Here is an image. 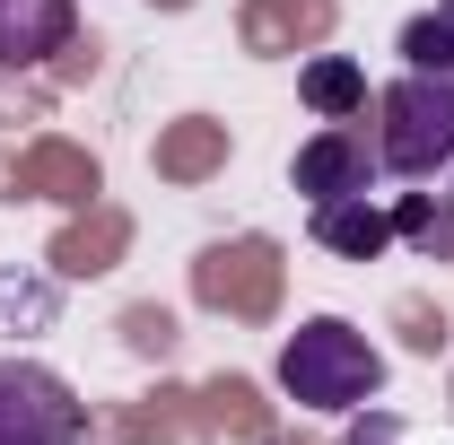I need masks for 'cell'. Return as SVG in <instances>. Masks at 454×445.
Here are the masks:
<instances>
[{
	"label": "cell",
	"instance_id": "cell-12",
	"mask_svg": "<svg viewBox=\"0 0 454 445\" xmlns=\"http://www.w3.org/2000/svg\"><path fill=\"white\" fill-rule=\"evenodd\" d=\"M219 167H227V122L184 113V122L158 131V175H167V183H210Z\"/></svg>",
	"mask_w": 454,
	"mask_h": 445
},
{
	"label": "cell",
	"instance_id": "cell-1",
	"mask_svg": "<svg viewBox=\"0 0 454 445\" xmlns=\"http://www.w3.org/2000/svg\"><path fill=\"white\" fill-rule=\"evenodd\" d=\"M280 385L306 410H358V402H376V385H385V358L367 349V332H349L340 315H315V324L288 332Z\"/></svg>",
	"mask_w": 454,
	"mask_h": 445
},
{
	"label": "cell",
	"instance_id": "cell-16",
	"mask_svg": "<svg viewBox=\"0 0 454 445\" xmlns=\"http://www.w3.org/2000/svg\"><path fill=\"white\" fill-rule=\"evenodd\" d=\"M402 61H411V70L454 79V18H446V9H428V18H411V27H402Z\"/></svg>",
	"mask_w": 454,
	"mask_h": 445
},
{
	"label": "cell",
	"instance_id": "cell-15",
	"mask_svg": "<svg viewBox=\"0 0 454 445\" xmlns=\"http://www.w3.org/2000/svg\"><path fill=\"white\" fill-rule=\"evenodd\" d=\"M394 236H411L419 254H446V262H454V201H437V192H402V201H394Z\"/></svg>",
	"mask_w": 454,
	"mask_h": 445
},
{
	"label": "cell",
	"instance_id": "cell-18",
	"mask_svg": "<svg viewBox=\"0 0 454 445\" xmlns=\"http://www.w3.org/2000/svg\"><path fill=\"white\" fill-rule=\"evenodd\" d=\"M44 105H53L44 70H9L0 79V122H44Z\"/></svg>",
	"mask_w": 454,
	"mask_h": 445
},
{
	"label": "cell",
	"instance_id": "cell-6",
	"mask_svg": "<svg viewBox=\"0 0 454 445\" xmlns=\"http://www.w3.org/2000/svg\"><path fill=\"white\" fill-rule=\"evenodd\" d=\"M184 437H201V393L184 385H158L149 402H122L79 428V445H184Z\"/></svg>",
	"mask_w": 454,
	"mask_h": 445
},
{
	"label": "cell",
	"instance_id": "cell-11",
	"mask_svg": "<svg viewBox=\"0 0 454 445\" xmlns=\"http://www.w3.org/2000/svg\"><path fill=\"white\" fill-rule=\"evenodd\" d=\"M315 245L340 254V262H376V254L394 245V210H376L367 192H349V201H315Z\"/></svg>",
	"mask_w": 454,
	"mask_h": 445
},
{
	"label": "cell",
	"instance_id": "cell-4",
	"mask_svg": "<svg viewBox=\"0 0 454 445\" xmlns=\"http://www.w3.org/2000/svg\"><path fill=\"white\" fill-rule=\"evenodd\" d=\"M88 410L70 402L53 367L35 358H0V445H79Z\"/></svg>",
	"mask_w": 454,
	"mask_h": 445
},
{
	"label": "cell",
	"instance_id": "cell-23",
	"mask_svg": "<svg viewBox=\"0 0 454 445\" xmlns=\"http://www.w3.org/2000/svg\"><path fill=\"white\" fill-rule=\"evenodd\" d=\"M0 201H18V149H0Z\"/></svg>",
	"mask_w": 454,
	"mask_h": 445
},
{
	"label": "cell",
	"instance_id": "cell-13",
	"mask_svg": "<svg viewBox=\"0 0 454 445\" xmlns=\"http://www.w3.org/2000/svg\"><path fill=\"white\" fill-rule=\"evenodd\" d=\"M297 97L324 113V122H367V70L349 53H315L297 70Z\"/></svg>",
	"mask_w": 454,
	"mask_h": 445
},
{
	"label": "cell",
	"instance_id": "cell-21",
	"mask_svg": "<svg viewBox=\"0 0 454 445\" xmlns=\"http://www.w3.org/2000/svg\"><path fill=\"white\" fill-rule=\"evenodd\" d=\"M0 315H18V324H44V315H53V288H27V279H0Z\"/></svg>",
	"mask_w": 454,
	"mask_h": 445
},
{
	"label": "cell",
	"instance_id": "cell-8",
	"mask_svg": "<svg viewBox=\"0 0 454 445\" xmlns=\"http://www.w3.org/2000/svg\"><path fill=\"white\" fill-rule=\"evenodd\" d=\"M79 35V0H0V70H44Z\"/></svg>",
	"mask_w": 454,
	"mask_h": 445
},
{
	"label": "cell",
	"instance_id": "cell-24",
	"mask_svg": "<svg viewBox=\"0 0 454 445\" xmlns=\"http://www.w3.org/2000/svg\"><path fill=\"white\" fill-rule=\"evenodd\" d=\"M158 9H192V0H158Z\"/></svg>",
	"mask_w": 454,
	"mask_h": 445
},
{
	"label": "cell",
	"instance_id": "cell-20",
	"mask_svg": "<svg viewBox=\"0 0 454 445\" xmlns=\"http://www.w3.org/2000/svg\"><path fill=\"white\" fill-rule=\"evenodd\" d=\"M394 324H402V340H411L419 358H437V349H446V315H437L428 297H402V306H394Z\"/></svg>",
	"mask_w": 454,
	"mask_h": 445
},
{
	"label": "cell",
	"instance_id": "cell-19",
	"mask_svg": "<svg viewBox=\"0 0 454 445\" xmlns=\"http://www.w3.org/2000/svg\"><path fill=\"white\" fill-rule=\"evenodd\" d=\"M122 349L167 358V349H175V315H167V306H131V315H122Z\"/></svg>",
	"mask_w": 454,
	"mask_h": 445
},
{
	"label": "cell",
	"instance_id": "cell-26",
	"mask_svg": "<svg viewBox=\"0 0 454 445\" xmlns=\"http://www.w3.org/2000/svg\"><path fill=\"white\" fill-rule=\"evenodd\" d=\"M271 445H288V437H271Z\"/></svg>",
	"mask_w": 454,
	"mask_h": 445
},
{
	"label": "cell",
	"instance_id": "cell-17",
	"mask_svg": "<svg viewBox=\"0 0 454 445\" xmlns=\"http://www.w3.org/2000/svg\"><path fill=\"white\" fill-rule=\"evenodd\" d=\"M97 61H106V44H97V35H70V44H61L53 61H44V88H88V79H97Z\"/></svg>",
	"mask_w": 454,
	"mask_h": 445
},
{
	"label": "cell",
	"instance_id": "cell-3",
	"mask_svg": "<svg viewBox=\"0 0 454 445\" xmlns=\"http://www.w3.org/2000/svg\"><path fill=\"white\" fill-rule=\"evenodd\" d=\"M280 245L271 236H227V245H201V262H192V297L227 315V324H271L280 315Z\"/></svg>",
	"mask_w": 454,
	"mask_h": 445
},
{
	"label": "cell",
	"instance_id": "cell-25",
	"mask_svg": "<svg viewBox=\"0 0 454 445\" xmlns=\"http://www.w3.org/2000/svg\"><path fill=\"white\" fill-rule=\"evenodd\" d=\"M446 18H454V0H446Z\"/></svg>",
	"mask_w": 454,
	"mask_h": 445
},
{
	"label": "cell",
	"instance_id": "cell-22",
	"mask_svg": "<svg viewBox=\"0 0 454 445\" xmlns=\"http://www.w3.org/2000/svg\"><path fill=\"white\" fill-rule=\"evenodd\" d=\"M349 445H402V419L394 410H367V419L349 428Z\"/></svg>",
	"mask_w": 454,
	"mask_h": 445
},
{
	"label": "cell",
	"instance_id": "cell-14",
	"mask_svg": "<svg viewBox=\"0 0 454 445\" xmlns=\"http://www.w3.org/2000/svg\"><path fill=\"white\" fill-rule=\"evenodd\" d=\"M201 437H254V445H271V410H262V393L245 385V376L201 385Z\"/></svg>",
	"mask_w": 454,
	"mask_h": 445
},
{
	"label": "cell",
	"instance_id": "cell-9",
	"mask_svg": "<svg viewBox=\"0 0 454 445\" xmlns=\"http://www.w3.org/2000/svg\"><path fill=\"white\" fill-rule=\"evenodd\" d=\"M236 35H245V53H315L324 35H333V0H245L236 9Z\"/></svg>",
	"mask_w": 454,
	"mask_h": 445
},
{
	"label": "cell",
	"instance_id": "cell-10",
	"mask_svg": "<svg viewBox=\"0 0 454 445\" xmlns=\"http://www.w3.org/2000/svg\"><path fill=\"white\" fill-rule=\"evenodd\" d=\"M122 254H131V219H122L114 201L70 210V227L53 236V271H61V279H97V271H114Z\"/></svg>",
	"mask_w": 454,
	"mask_h": 445
},
{
	"label": "cell",
	"instance_id": "cell-2",
	"mask_svg": "<svg viewBox=\"0 0 454 445\" xmlns=\"http://www.w3.org/2000/svg\"><path fill=\"white\" fill-rule=\"evenodd\" d=\"M376 158L385 175H437L454 167V79L437 70H402L376 97Z\"/></svg>",
	"mask_w": 454,
	"mask_h": 445
},
{
	"label": "cell",
	"instance_id": "cell-5",
	"mask_svg": "<svg viewBox=\"0 0 454 445\" xmlns=\"http://www.w3.org/2000/svg\"><path fill=\"white\" fill-rule=\"evenodd\" d=\"M297 192L306 201H349V192H367L376 175H385V158H376V131H358V122H324L306 149H297Z\"/></svg>",
	"mask_w": 454,
	"mask_h": 445
},
{
	"label": "cell",
	"instance_id": "cell-7",
	"mask_svg": "<svg viewBox=\"0 0 454 445\" xmlns=\"http://www.w3.org/2000/svg\"><path fill=\"white\" fill-rule=\"evenodd\" d=\"M97 192H106V175H97L88 149H70V140H35V149H18V201L97 210Z\"/></svg>",
	"mask_w": 454,
	"mask_h": 445
}]
</instances>
